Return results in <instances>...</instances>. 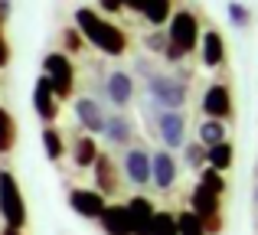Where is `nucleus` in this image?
Segmentation results:
<instances>
[{
	"mask_svg": "<svg viewBox=\"0 0 258 235\" xmlns=\"http://www.w3.org/2000/svg\"><path fill=\"white\" fill-rule=\"evenodd\" d=\"M76 30L85 39V46L105 52V56L118 59L127 52V33L118 23H111L108 17H101L95 7H79L76 10Z\"/></svg>",
	"mask_w": 258,
	"mask_h": 235,
	"instance_id": "1",
	"label": "nucleus"
},
{
	"mask_svg": "<svg viewBox=\"0 0 258 235\" xmlns=\"http://www.w3.org/2000/svg\"><path fill=\"white\" fill-rule=\"evenodd\" d=\"M147 98H151L160 111H183V105H186V98H189V85L176 75L151 72V75H147Z\"/></svg>",
	"mask_w": 258,
	"mask_h": 235,
	"instance_id": "2",
	"label": "nucleus"
},
{
	"mask_svg": "<svg viewBox=\"0 0 258 235\" xmlns=\"http://www.w3.org/2000/svg\"><path fill=\"white\" fill-rule=\"evenodd\" d=\"M0 219H4V229H17V232H23L26 219H30L26 199L10 170H0Z\"/></svg>",
	"mask_w": 258,
	"mask_h": 235,
	"instance_id": "3",
	"label": "nucleus"
},
{
	"mask_svg": "<svg viewBox=\"0 0 258 235\" xmlns=\"http://www.w3.org/2000/svg\"><path fill=\"white\" fill-rule=\"evenodd\" d=\"M164 33H167V43H170L183 59H186L189 52H196V46H200V20H196L193 10H173Z\"/></svg>",
	"mask_w": 258,
	"mask_h": 235,
	"instance_id": "4",
	"label": "nucleus"
},
{
	"mask_svg": "<svg viewBox=\"0 0 258 235\" xmlns=\"http://www.w3.org/2000/svg\"><path fill=\"white\" fill-rule=\"evenodd\" d=\"M43 79L52 85L56 98H72V89H76V65H72V59L62 56V52H46L43 56Z\"/></svg>",
	"mask_w": 258,
	"mask_h": 235,
	"instance_id": "5",
	"label": "nucleus"
},
{
	"mask_svg": "<svg viewBox=\"0 0 258 235\" xmlns=\"http://www.w3.org/2000/svg\"><path fill=\"white\" fill-rule=\"evenodd\" d=\"M203 115L213 118V121L232 118V89L226 82H213L203 92Z\"/></svg>",
	"mask_w": 258,
	"mask_h": 235,
	"instance_id": "6",
	"label": "nucleus"
},
{
	"mask_svg": "<svg viewBox=\"0 0 258 235\" xmlns=\"http://www.w3.org/2000/svg\"><path fill=\"white\" fill-rule=\"evenodd\" d=\"M157 131L164 140V150H180L186 144V115L183 111H160Z\"/></svg>",
	"mask_w": 258,
	"mask_h": 235,
	"instance_id": "7",
	"label": "nucleus"
},
{
	"mask_svg": "<svg viewBox=\"0 0 258 235\" xmlns=\"http://www.w3.org/2000/svg\"><path fill=\"white\" fill-rule=\"evenodd\" d=\"M92 170H95V183H98V186H95V193H101L105 199L114 196V193H118V186H121V170H118V164H114L111 153L98 150Z\"/></svg>",
	"mask_w": 258,
	"mask_h": 235,
	"instance_id": "8",
	"label": "nucleus"
},
{
	"mask_svg": "<svg viewBox=\"0 0 258 235\" xmlns=\"http://www.w3.org/2000/svg\"><path fill=\"white\" fill-rule=\"evenodd\" d=\"M105 95L118 111H124L127 105L134 102V75L124 72V69H114L111 75H108V82H105Z\"/></svg>",
	"mask_w": 258,
	"mask_h": 235,
	"instance_id": "9",
	"label": "nucleus"
},
{
	"mask_svg": "<svg viewBox=\"0 0 258 235\" xmlns=\"http://www.w3.org/2000/svg\"><path fill=\"white\" fill-rule=\"evenodd\" d=\"M33 111L39 115V121H43V124H52V121L59 118V98H56L52 85L46 82L43 75H39L36 85H33Z\"/></svg>",
	"mask_w": 258,
	"mask_h": 235,
	"instance_id": "10",
	"label": "nucleus"
},
{
	"mask_svg": "<svg viewBox=\"0 0 258 235\" xmlns=\"http://www.w3.org/2000/svg\"><path fill=\"white\" fill-rule=\"evenodd\" d=\"M76 118H79V124L88 131V137H98L101 131H105V108H101L95 98H88V95H82V98H76Z\"/></svg>",
	"mask_w": 258,
	"mask_h": 235,
	"instance_id": "11",
	"label": "nucleus"
},
{
	"mask_svg": "<svg viewBox=\"0 0 258 235\" xmlns=\"http://www.w3.org/2000/svg\"><path fill=\"white\" fill-rule=\"evenodd\" d=\"M176 160H173V153L170 150H157V153H151V183L157 186V190H173V183H176Z\"/></svg>",
	"mask_w": 258,
	"mask_h": 235,
	"instance_id": "12",
	"label": "nucleus"
},
{
	"mask_svg": "<svg viewBox=\"0 0 258 235\" xmlns=\"http://www.w3.org/2000/svg\"><path fill=\"white\" fill-rule=\"evenodd\" d=\"M200 62L203 69H219L222 62H226V39H222L219 30H206L200 36Z\"/></svg>",
	"mask_w": 258,
	"mask_h": 235,
	"instance_id": "13",
	"label": "nucleus"
},
{
	"mask_svg": "<svg viewBox=\"0 0 258 235\" xmlns=\"http://www.w3.org/2000/svg\"><path fill=\"white\" fill-rule=\"evenodd\" d=\"M124 10H134L151 26H167L173 13V0H124Z\"/></svg>",
	"mask_w": 258,
	"mask_h": 235,
	"instance_id": "14",
	"label": "nucleus"
},
{
	"mask_svg": "<svg viewBox=\"0 0 258 235\" xmlns=\"http://www.w3.org/2000/svg\"><path fill=\"white\" fill-rule=\"evenodd\" d=\"M124 177L134 186H147L151 183V153L141 147H127L124 150Z\"/></svg>",
	"mask_w": 258,
	"mask_h": 235,
	"instance_id": "15",
	"label": "nucleus"
},
{
	"mask_svg": "<svg viewBox=\"0 0 258 235\" xmlns=\"http://www.w3.org/2000/svg\"><path fill=\"white\" fill-rule=\"evenodd\" d=\"M69 206H72V212H79L82 219H98L101 209L108 206V199L95 190H69Z\"/></svg>",
	"mask_w": 258,
	"mask_h": 235,
	"instance_id": "16",
	"label": "nucleus"
},
{
	"mask_svg": "<svg viewBox=\"0 0 258 235\" xmlns=\"http://www.w3.org/2000/svg\"><path fill=\"white\" fill-rule=\"evenodd\" d=\"M124 209H127V219H131V232L134 235H147V225H151L157 206H154L147 196H131L124 203Z\"/></svg>",
	"mask_w": 258,
	"mask_h": 235,
	"instance_id": "17",
	"label": "nucleus"
},
{
	"mask_svg": "<svg viewBox=\"0 0 258 235\" xmlns=\"http://www.w3.org/2000/svg\"><path fill=\"white\" fill-rule=\"evenodd\" d=\"M98 222H101V229H105V235H134L124 203H108L105 209H101Z\"/></svg>",
	"mask_w": 258,
	"mask_h": 235,
	"instance_id": "18",
	"label": "nucleus"
},
{
	"mask_svg": "<svg viewBox=\"0 0 258 235\" xmlns=\"http://www.w3.org/2000/svg\"><path fill=\"white\" fill-rule=\"evenodd\" d=\"M101 137H105L108 144H114V147H127L131 137H134L131 118H124L121 111L118 115H105V131H101Z\"/></svg>",
	"mask_w": 258,
	"mask_h": 235,
	"instance_id": "19",
	"label": "nucleus"
},
{
	"mask_svg": "<svg viewBox=\"0 0 258 235\" xmlns=\"http://www.w3.org/2000/svg\"><path fill=\"white\" fill-rule=\"evenodd\" d=\"M232 164H235L232 140H222V144H216V147H209V150H206V167H213V170L226 173V170H232Z\"/></svg>",
	"mask_w": 258,
	"mask_h": 235,
	"instance_id": "20",
	"label": "nucleus"
},
{
	"mask_svg": "<svg viewBox=\"0 0 258 235\" xmlns=\"http://www.w3.org/2000/svg\"><path fill=\"white\" fill-rule=\"evenodd\" d=\"M95 157H98V144H95V137L82 134V137L72 140V164H76L79 170L92 167V164H95Z\"/></svg>",
	"mask_w": 258,
	"mask_h": 235,
	"instance_id": "21",
	"label": "nucleus"
},
{
	"mask_svg": "<svg viewBox=\"0 0 258 235\" xmlns=\"http://www.w3.org/2000/svg\"><path fill=\"white\" fill-rule=\"evenodd\" d=\"M222 140H226V124H222V121H213V118L200 121V131H196V144H203V147L209 150V147L222 144Z\"/></svg>",
	"mask_w": 258,
	"mask_h": 235,
	"instance_id": "22",
	"label": "nucleus"
},
{
	"mask_svg": "<svg viewBox=\"0 0 258 235\" xmlns=\"http://www.w3.org/2000/svg\"><path fill=\"white\" fill-rule=\"evenodd\" d=\"M43 150L52 164H59V160L66 157V140H62V134H59V127H52V124L43 127Z\"/></svg>",
	"mask_w": 258,
	"mask_h": 235,
	"instance_id": "23",
	"label": "nucleus"
},
{
	"mask_svg": "<svg viewBox=\"0 0 258 235\" xmlns=\"http://www.w3.org/2000/svg\"><path fill=\"white\" fill-rule=\"evenodd\" d=\"M17 147V118L0 105V153H10Z\"/></svg>",
	"mask_w": 258,
	"mask_h": 235,
	"instance_id": "24",
	"label": "nucleus"
},
{
	"mask_svg": "<svg viewBox=\"0 0 258 235\" xmlns=\"http://www.w3.org/2000/svg\"><path fill=\"white\" fill-rule=\"evenodd\" d=\"M147 235H176V212L170 209H157L147 225Z\"/></svg>",
	"mask_w": 258,
	"mask_h": 235,
	"instance_id": "25",
	"label": "nucleus"
},
{
	"mask_svg": "<svg viewBox=\"0 0 258 235\" xmlns=\"http://www.w3.org/2000/svg\"><path fill=\"white\" fill-rule=\"evenodd\" d=\"M176 235H206V229H203L196 212L183 209V212H176Z\"/></svg>",
	"mask_w": 258,
	"mask_h": 235,
	"instance_id": "26",
	"label": "nucleus"
},
{
	"mask_svg": "<svg viewBox=\"0 0 258 235\" xmlns=\"http://www.w3.org/2000/svg\"><path fill=\"white\" fill-rule=\"evenodd\" d=\"M226 17H229V23H232L235 30H245V26L252 23V10H248L245 4H239V0H229L226 4Z\"/></svg>",
	"mask_w": 258,
	"mask_h": 235,
	"instance_id": "27",
	"label": "nucleus"
},
{
	"mask_svg": "<svg viewBox=\"0 0 258 235\" xmlns=\"http://www.w3.org/2000/svg\"><path fill=\"white\" fill-rule=\"evenodd\" d=\"M200 186L209 193H216V196H226V180H222L219 170H213V167H203L200 170Z\"/></svg>",
	"mask_w": 258,
	"mask_h": 235,
	"instance_id": "28",
	"label": "nucleus"
},
{
	"mask_svg": "<svg viewBox=\"0 0 258 235\" xmlns=\"http://www.w3.org/2000/svg\"><path fill=\"white\" fill-rule=\"evenodd\" d=\"M82 49H85V39L79 36V30H76V26H66V30H62V49H59V52H62V56H69V52L79 56Z\"/></svg>",
	"mask_w": 258,
	"mask_h": 235,
	"instance_id": "29",
	"label": "nucleus"
},
{
	"mask_svg": "<svg viewBox=\"0 0 258 235\" xmlns=\"http://www.w3.org/2000/svg\"><path fill=\"white\" fill-rule=\"evenodd\" d=\"M183 157H186V164L193 167V170H203V164H206V147L203 144H183Z\"/></svg>",
	"mask_w": 258,
	"mask_h": 235,
	"instance_id": "30",
	"label": "nucleus"
},
{
	"mask_svg": "<svg viewBox=\"0 0 258 235\" xmlns=\"http://www.w3.org/2000/svg\"><path fill=\"white\" fill-rule=\"evenodd\" d=\"M144 49L147 52H164L167 49V33L164 30H151L144 36Z\"/></svg>",
	"mask_w": 258,
	"mask_h": 235,
	"instance_id": "31",
	"label": "nucleus"
},
{
	"mask_svg": "<svg viewBox=\"0 0 258 235\" xmlns=\"http://www.w3.org/2000/svg\"><path fill=\"white\" fill-rule=\"evenodd\" d=\"M10 65V43H7V33H4V20H0V69Z\"/></svg>",
	"mask_w": 258,
	"mask_h": 235,
	"instance_id": "32",
	"label": "nucleus"
},
{
	"mask_svg": "<svg viewBox=\"0 0 258 235\" xmlns=\"http://www.w3.org/2000/svg\"><path fill=\"white\" fill-rule=\"evenodd\" d=\"M98 10H105V13H121V10H124V0H98Z\"/></svg>",
	"mask_w": 258,
	"mask_h": 235,
	"instance_id": "33",
	"label": "nucleus"
},
{
	"mask_svg": "<svg viewBox=\"0 0 258 235\" xmlns=\"http://www.w3.org/2000/svg\"><path fill=\"white\" fill-rule=\"evenodd\" d=\"M10 17V0H0V20Z\"/></svg>",
	"mask_w": 258,
	"mask_h": 235,
	"instance_id": "34",
	"label": "nucleus"
},
{
	"mask_svg": "<svg viewBox=\"0 0 258 235\" xmlns=\"http://www.w3.org/2000/svg\"><path fill=\"white\" fill-rule=\"evenodd\" d=\"M0 235H23V232H17V229H4Z\"/></svg>",
	"mask_w": 258,
	"mask_h": 235,
	"instance_id": "35",
	"label": "nucleus"
}]
</instances>
